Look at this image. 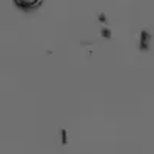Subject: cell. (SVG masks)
Returning a JSON list of instances; mask_svg holds the SVG:
<instances>
[{"mask_svg": "<svg viewBox=\"0 0 154 154\" xmlns=\"http://www.w3.org/2000/svg\"><path fill=\"white\" fill-rule=\"evenodd\" d=\"M42 2L43 0H14V5L19 9L25 11V12H29V11L37 9L38 6L42 5Z\"/></svg>", "mask_w": 154, "mask_h": 154, "instance_id": "6da1fadb", "label": "cell"}, {"mask_svg": "<svg viewBox=\"0 0 154 154\" xmlns=\"http://www.w3.org/2000/svg\"><path fill=\"white\" fill-rule=\"evenodd\" d=\"M97 19H99V22H100L102 25H105V23L108 22V19H106V16H105V14H102V12H100V14L97 16Z\"/></svg>", "mask_w": 154, "mask_h": 154, "instance_id": "5b68a950", "label": "cell"}, {"mask_svg": "<svg viewBox=\"0 0 154 154\" xmlns=\"http://www.w3.org/2000/svg\"><path fill=\"white\" fill-rule=\"evenodd\" d=\"M60 136H62V145H66L68 143V134H66L65 128H62V130H60Z\"/></svg>", "mask_w": 154, "mask_h": 154, "instance_id": "277c9868", "label": "cell"}, {"mask_svg": "<svg viewBox=\"0 0 154 154\" xmlns=\"http://www.w3.org/2000/svg\"><path fill=\"white\" fill-rule=\"evenodd\" d=\"M100 35H102V37H103V38H108V40H109V38L112 37V32H111V28H108V26H105V25H103V26H102V28H100Z\"/></svg>", "mask_w": 154, "mask_h": 154, "instance_id": "3957f363", "label": "cell"}, {"mask_svg": "<svg viewBox=\"0 0 154 154\" xmlns=\"http://www.w3.org/2000/svg\"><path fill=\"white\" fill-rule=\"evenodd\" d=\"M149 42H151V34L148 31H142V32H140V49L146 51L149 48Z\"/></svg>", "mask_w": 154, "mask_h": 154, "instance_id": "7a4b0ae2", "label": "cell"}]
</instances>
